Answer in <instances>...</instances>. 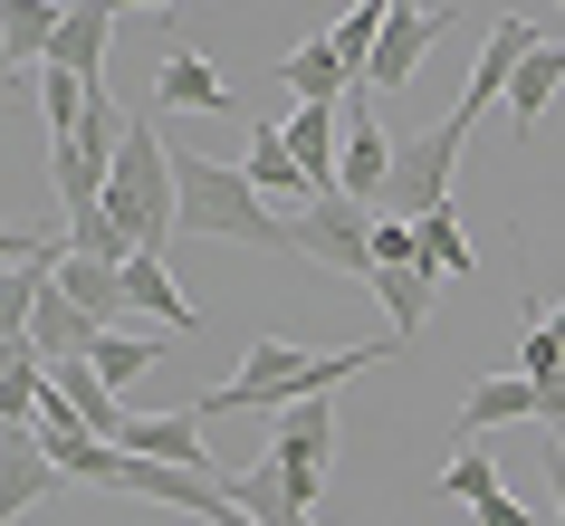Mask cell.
I'll return each mask as SVG.
<instances>
[{"label": "cell", "instance_id": "obj_1", "mask_svg": "<svg viewBox=\"0 0 565 526\" xmlns=\"http://www.w3.org/2000/svg\"><path fill=\"white\" fill-rule=\"evenodd\" d=\"M393 345H335V354H307V345H278V335H259V345L239 354V374L231 383H211L202 402V421H221V411H288V402H327L335 383H355V374H374Z\"/></svg>", "mask_w": 565, "mask_h": 526}, {"label": "cell", "instance_id": "obj_2", "mask_svg": "<svg viewBox=\"0 0 565 526\" xmlns=\"http://www.w3.org/2000/svg\"><path fill=\"white\" fill-rule=\"evenodd\" d=\"M173 173H182V230L239 239V249H268V259H278V249H298L288 211L268 202L239 163H211V153H182V144H173Z\"/></svg>", "mask_w": 565, "mask_h": 526}, {"label": "cell", "instance_id": "obj_3", "mask_svg": "<svg viewBox=\"0 0 565 526\" xmlns=\"http://www.w3.org/2000/svg\"><path fill=\"white\" fill-rule=\"evenodd\" d=\"M460 144H470V116H441L431 135H403V153H393V192H384L393 221H431V211H450Z\"/></svg>", "mask_w": 565, "mask_h": 526}, {"label": "cell", "instance_id": "obj_4", "mask_svg": "<svg viewBox=\"0 0 565 526\" xmlns=\"http://www.w3.org/2000/svg\"><path fill=\"white\" fill-rule=\"evenodd\" d=\"M288 230H298V259L335 268V278H364L374 288V211L345 202V192H317V202L288 211Z\"/></svg>", "mask_w": 565, "mask_h": 526}, {"label": "cell", "instance_id": "obj_5", "mask_svg": "<svg viewBox=\"0 0 565 526\" xmlns=\"http://www.w3.org/2000/svg\"><path fill=\"white\" fill-rule=\"evenodd\" d=\"M327 450H335V402H288L278 421H268V450H259V460L317 507V489H327Z\"/></svg>", "mask_w": 565, "mask_h": 526}, {"label": "cell", "instance_id": "obj_6", "mask_svg": "<svg viewBox=\"0 0 565 526\" xmlns=\"http://www.w3.org/2000/svg\"><path fill=\"white\" fill-rule=\"evenodd\" d=\"M393 153H403V135H384V116H374V87L345 96V173H335V192L364 211H384L393 192Z\"/></svg>", "mask_w": 565, "mask_h": 526}, {"label": "cell", "instance_id": "obj_7", "mask_svg": "<svg viewBox=\"0 0 565 526\" xmlns=\"http://www.w3.org/2000/svg\"><path fill=\"white\" fill-rule=\"evenodd\" d=\"M536 49H546V39L527 30V20H518V10H499V20H489V39H479V67H470V96H460V106H450V116H489V106H499L508 96V77H518V67L536 58Z\"/></svg>", "mask_w": 565, "mask_h": 526}, {"label": "cell", "instance_id": "obj_8", "mask_svg": "<svg viewBox=\"0 0 565 526\" xmlns=\"http://www.w3.org/2000/svg\"><path fill=\"white\" fill-rule=\"evenodd\" d=\"M441 30H450V10H413V0H393V20H384V49H374V67H364V87H374V96L413 87Z\"/></svg>", "mask_w": 565, "mask_h": 526}, {"label": "cell", "instance_id": "obj_9", "mask_svg": "<svg viewBox=\"0 0 565 526\" xmlns=\"http://www.w3.org/2000/svg\"><path fill=\"white\" fill-rule=\"evenodd\" d=\"M125 497H145V507H192V517H221V507H231V479H221V469H182V460H125Z\"/></svg>", "mask_w": 565, "mask_h": 526}, {"label": "cell", "instance_id": "obj_10", "mask_svg": "<svg viewBox=\"0 0 565 526\" xmlns=\"http://www.w3.org/2000/svg\"><path fill=\"white\" fill-rule=\"evenodd\" d=\"M67 469L49 460V440L39 431H0V517L20 526L30 507H49V489H58Z\"/></svg>", "mask_w": 565, "mask_h": 526}, {"label": "cell", "instance_id": "obj_11", "mask_svg": "<svg viewBox=\"0 0 565 526\" xmlns=\"http://www.w3.org/2000/svg\"><path fill=\"white\" fill-rule=\"evenodd\" d=\"M67 0H0V58H10V87H30V67L58 49Z\"/></svg>", "mask_w": 565, "mask_h": 526}, {"label": "cell", "instance_id": "obj_12", "mask_svg": "<svg viewBox=\"0 0 565 526\" xmlns=\"http://www.w3.org/2000/svg\"><path fill=\"white\" fill-rule=\"evenodd\" d=\"M278 87L298 96V106H345V96H355L364 77H355L345 58H335V39L317 30V39H298V49H288V67H278Z\"/></svg>", "mask_w": 565, "mask_h": 526}, {"label": "cell", "instance_id": "obj_13", "mask_svg": "<svg viewBox=\"0 0 565 526\" xmlns=\"http://www.w3.org/2000/svg\"><path fill=\"white\" fill-rule=\"evenodd\" d=\"M96 335H106V325H96L87 307L49 278V288H39V307H30V345L49 354V364H77V354H96Z\"/></svg>", "mask_w": 565, "mask_h": 526}, {"label": "cell", "instance_id": "obj_14", "mask_svg": "<svg viewBox=\"0 0 565 526\" xmlns=\"http://www.w3.org/2000/svg\"><path fill=\"white\" fill-rule=\"evenodd\" d=\"M508 421H546V393H536V374H489V383H470L460 431L489 440V431H508Z\"/></svg>", "mask_w": 565, "mask_h": 526}, {"label": "cell", "instance_id": "obj_15", "mask_svg": "<svg viewBox=\"0 0 565 526\" xmlns=\"http://www.w3.org/2000/svg\"><path fill=\"white\" fill-rule=\"evenodd\" d=\"M106 39H116V0H67V30H58V49H49V67L106 87Z\"/></svg>", "mask_w": 565, "mask_h": 526}, {"label": "cell", "instance_id": "obj_16", "mask_svg": "<svg viewBox=\"0 0 565 526\" xmlns=\"http://www.w3.org/2000/svg\"><path fill=\"white\" fill-rule=\"evenodd\" d=\"M125 450H135V460H182V469H211L202 411H135V421H125Z\"/></svg>", "mask_w": 565, "mask_h": 526}, {"label": "cell", "instance_id": "obj_17", "mask_svg": "<svg viewBox=\"0 0 565 526\" xmlns=\"http://www.w3.org/2000/svg\"><path fill=\"white\" fill-rule=\"evenodd\" d=\"M278 135H288V153L307 163V182H317V192H335V173H345V144H335V135H345V106H298Z\"/></svg>", "mask_w": 565, "mask_h": 526}, {"label": "cell", "instance_id": "obj_18", "mask_svg": "<svg viewBox=\"0 0 565 526\" xmlns=\"http://www.w3.org/2000/svg\"><path fill=\"white\" fill-rule=\"evenodd\" d=\"M125 307H153V316L173 325V335H202V307L173 288V268H163V249H135L125 259Z\"/></svg>", "mask_w": 565, "mask_h": 526}, {"label": "cell", "instance_id": "obj_19", "mask_svg": "<svg viewBox=\"0 0 565 526\" xmlns=\"http://www.w3.org/2000/svg\"><path fill=\"white\" fill-rule=\"evenodd\" d=\"M58 402H67V411H77V421H87V431H96V440H116V450H125V421H135V411H125V402H116V383L96 374L87 354H77V364H58Z\"/></svg>", "mask_w": 565, "mask_h": 526}, {"label": "cell", "instance_id": "obj_20", "mask_svg": "<svg viewBox=\"0 0 565 526\" xmlns=\"http://www.w3.org/2000/svg\"><path fill=\"white\" fill-rule=\"evenodd\" d=\"M239 173L259 182L268 202H317V182H307V163L288 153V135H278V125H259V135H249V153H239Z\"/></svg>", "mask_w": 565, "mask_h": 526}, {"label": "cell", "instance_id": "obj_21", "mask_svg": "<svg viewBox=\"0 0 565 526\" xmlns=\"http://www.w3.org/2000/svg\"><path fill=\"white\" fill-rule=\"evenodd\" d=\"M153 96H163V106H192V116H221V106H231V87H221V77H211V58H192V49H163V67H153Z\"/></svg>", "mask_w": 565, "mask_h": 526}, {"label": "cell", "instance_id": "obj_22", "mask_svg": "<svg viewBox=\"0 0 565 526\" xmlns=\"http://www.w3.org/2000/svg\"><path fill=\"white\" fill-rule=\"evenodd\" d=\"M565 96V49H536L527 67H518V77H508V125H518V135H536V116H546V106H556Z\"/></svg>", "mask_w": 565, "mask_h": 526}, {"label": "cell", "instance_id": "obj_23", "mask_svg": "<svg viewBox=\"0 0 565 526\" xmlns=\"http://www.w3.org/2000/svg\"><path fill=\"white\" fill-rule=\"evenodd\" d=\"M431 288H441V268H384L374 278V297H384V316H393V345H413L422 325H431Z\"/></svg>", "mask_w": 565, "mask_h": 526}, {"label": "cell", "instance_id": "obj_24", "mask_svg": "<svg viewBox=\"0 0 565 526\" xmlns=\"http://www.w3.org/2000/svg\"><path fill=\"white\" fill-rule=\"evenodd\" d=\"M231 507H249L259 526H307V497L288 489V479H278L268 460H249V469L231 479Z\"/></svg>", "mask_w": 565, "mask_h": 526}, {"label": "cell", "instance_id": "obj_25", "mask_svg": "<svg viewBox=\"0 0 565 526\" xmlns=\"http://www.w3.org/2000/svg\"><path fill=\"white\" fill-rule=\"evenodd\" d=\"M58 288L77 297L96 325H116V316H125V268H106V259H67V268H58Z\"/></svg>", "mask_w": 565, "mask_h": 526}, {"label": "cell", "instance_id": "obj_26", "mask_svg": "<svg viewBox=\"0 0 565 526\" xmlns=\"http://www.w3.org/2000/svg\"><path fill=\"white\" fill-rule=\"evenodd\" d=\"M384 20H393V0H355V10H345V20H335V58H345V67H355V77H364V67H374V49H384Z\"/></svg>", "mask_w": 565, "mask_h": 526}, {"label": "cell", "instance_id": "obj_27", "mask_svg": "<svg viewBox=\"0 0 565 526\" xmlns=\"http://www.w3.org/2000/svg\"><path fill=\"white\" fill-rule=\"evenodd\" d=\"M422 259L441 268V278H470V230H460V211H431V221H422Z\"/></svg>", "mask_w": 565, "mask_h": 526}, {"label": "cell", "instance_id": "obj_28", "mask_svg": "<svg viewBox=\"0 0 565 526\" xmlns=\"http://www.w3.org/2000/svg\"><path fill=\"white\" fill-rule=\"evenodd\" d=\"M153 354H163V345H153V335H116V325H106V335H96V354H87V364H96V374H106V383H135V374H153Z\"/></svg>", "mask_w": 565, "mask_h": 526}, {"label": "cell", "instance_id": "obj_29", "mask_svg": "<svg viewBox=\"0 0 565 526\" xmlns=\"http://www.w3.org/2000/svg\"><path fill=\"white\" fill-rule=\"evenodd\" d=\"M489 489H499V469H489V440H470V450H450V469H441V497H460V507H479Z\"/></svg>", "mask_w": 565, "mask_h": 526}, {"label": "cell", "instance_id": "obj_30", "mask_svg": "<svg viewBox=\"0 0 565 526\" xmlns=\"http://www.w3.org/2000/svg\"><path fill=\"white\" fill-rule=\"evenodd\" d=\"M384 268H431V259H422V221L374 211V278H384Z\"/></svg>", "mask_w": 565, "mask_h": 526}, {"label": "cell", "instance_id": "obj_31", "mask_svg": "<svg viewBox=\"0 0 565 526\" xmlns=\"http://www.w3.org/2000/svg\"><path fill=\"white\" fill-rule=\"evenodd\" d=\"M67 239H77V259H106V268H125V259H135V239H125L116 221H106V211H77V221H67Z\"/></svg>", "mask_w": 565, "mask_h": 526}, {"label": "cell", "instance_id": "obj_32", "mask_svg": "<svg viewBox=\"0 0 565 526\" xmlns=\"http://www.w3.org/2000/svg\"><path fill=\"white\" fill-rule=\"evenodd\" d=\"M556 364H565V335H556V325H546V316H536L527 335H518V374H536V383H546V374H556Z\"/></svg>", "mask_w": 565, "mask_h": 526}, {"label": "cell", "instance_id": "obj_33", "mask_svg": "<svg viewBox=\"0 0 565 526\" xmlns=\"http://www.w3.org/2000/svg\"><path fill=\"white\" fill-rule=\"evenodd\" d=\"M470 517H479V526H536V517H527V507H518V497H508V489H489V497H479V507H470Z\"/></svg>", "mask_w": 565, "mask_h": 526}, {"label": "cell", "instance_id": "obj_34", "mask_svg": "<svg viewBox=\"0 0 565 526\" xmlns=\"http://www.w3.org/2000/svg\"><path fill=\"white\" fill-rule=\"evenodd\" d=\"M536 393H546V421H565V364H556L546 383H536Z\"/></svg>", "mask_w": 565, "mask_h": 526}, {"label": "cell", "instance_id": "obj_35", "mask_svg": "<svg viewBox=\"0 0 565 526\" xmlns=\"http://www.w3.org/2000/svg\"><path fill=\"white\" fill-rule=\"evenodd\" d=\"M546 479H556V507H565V450L546 440Z\"/></svg>", "mask_w": 565, "mask_h": 526}, {"label": "cell", "instance_id": "obj_36", "mask_svg": "<svg viewBox=\"0 0 565 526\" xmlns=\"http://www.w3.org/2000/svg\"><path fill=\"white\" fill-rule=\"evenodd\" d=\"M211 526H259V517H249V507H221V517H211Z\"/></svg>", "mask_w": 565, "mask_h": 526}, {"label": "cell", "instance_id": "obj_37", "mask_svg": "<svg viewBox=\"0 0 565 526\" xmlns=\"http://www.w3.org/2000/svg\"><path fill=\"white\" fill-rule=\"evenodd\" d=\"M125 10H173V0H116V20H125Z\"/></svg>", "mask_w": 565, "mask_h": 526}, {"label": "cell", "instance_id": "obj_38", "mask_svg": "<svg viewBox=\"0 0 565 526\" xmlns=\"http://www.w3.org/2000/svg\"><path fill=\"white\" fill-rule=\"evenodd\" d=\"M546 440H556V450H565V421H546Z\"/></svg>", "mask_w": 565, "mask_h": 526}, {"label": "cell", "instance_id": "obj_39", "mask_svg": "<svg viewBox=\"0 0 565 526\" xmlns=\"http://www.w3.org/2000/svg\"><path fill=\"white\" fill-rule=\"evenodd\" d=\"M546 325H556V335H565V297H556V316H546Z\"/></svg>", "mask_w": 565, "mask_h": 526}, {"label": "cell", "instance_id": "obj_40", "mask_svg": "<svg viewBox=\"0 0 565 526\" xmlns=\"http://www.w3.org/2000/svg\"><path fill=\"white\" fill-rule=\"evenodd\" d=\"M556 10H565V0H556Z\"/></svg>", "mask_w": 565, "mask_h": 526}]
</instances>
